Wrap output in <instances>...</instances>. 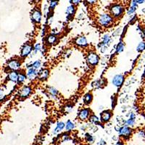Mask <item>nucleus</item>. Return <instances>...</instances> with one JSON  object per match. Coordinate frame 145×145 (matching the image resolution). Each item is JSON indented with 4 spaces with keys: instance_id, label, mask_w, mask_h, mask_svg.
I'll return each instance as SVG.
<instances>
[{
    "instance_id": "nucleus-18",
    "label": "nucleus",
    "mask_w": 145,
    "mask_h": 145,
    "mask_svg": "<svg viewBox=\"0 0 145 145\" xmlns=\"http://www.w3.org/2000/svg\"><path fill=\"white\" fill-rule=\"evenodd\" d=\"M9 79L12 81H14V82L17 81V79H18V74L15 71L11 72L9 75Z\"/></svg>"
},
{
    "instance_id": "nucleus-36",
    "label": "nucleus",
    "mask_w": 145,
    "mask_h": 145,
    "mask_svg": "<svg viewBox=\"0 0 145 145\" xmlns=\"http://www.w3.org/2000/svg\"><path fill=\"white\" fill-rule=\"evenodd\" d=\"M72 2H73L75 4H77L78 3H79V2H80V1H72Z\"/></svg>"
},
{
    "instance_id": "nucleus-33",
    "label": "nucleus",
    "mask_w": 145,
    "mask_h": 145,
    "mask_svg": "<svg viewBox=\"0 0 145 145\" xmlns=\"http://www.w3.org/2000/svg\"><path fill=\"white\" fill-rule=\"evenodd\" d=\"M139 136L140 137H145V131H139Z\"/></svg>"
},
{
    "instance_id": "nucleus-15",
    "label": "nucleus",
    "mask_w": 145,
    "mask_h": 145,
    "mask_svg": "<svg viewBox=\"0 0 145 145\" xmlns=\"http://www.w3.org/2000/svg\"><path fill=\"white\" fill-rule=\"evenodd\" d=\"M110 36L108 34H106L103 36L102 39V47H107V45L110 43Z\"/></svg>"
},
{
    "instance_id": "nucleus-32",
    "label": "nucleus",
    "mask_w": 145,
    "mask_h": 145,
    "mask_svg": "<svg viewBox=\"0 0 145 145\" xmlns=\"http://www.w3.org/2000/svg\"><path fill=\"white\" fill-rule=\"evenodd\" d=\"M35 52H38V51H39L40 49H41V45L40 44H36V46H35Z\"/></svg>"
},
{
    "instance_id": "nucleus-31",
    "label": "nucleus",
    "mask_w": 145,
    "mask_h": 145,
    "mask_svg": "<svg viewBox=\"0 0 145 145\" xmlns=\"http://www.w3.org/2000/svg\"><path fill=\"white\" fill-rule=\"evenodd\" d=\"M57 1H50L49 7H50V8L53 9L57 6Z\"/></svg>"
},
{
    "instance_id": "nucleus-38",
    "label": "nucleus",
    "mask_w": 145,
    "mask_h": 145,
    "mask_svg": "<svg viewBox=\"0 0 145 145\" xmlns=\"http://www.w3.org/2000/svg\"><path fill=\"white\" fill-rule=\"evenodd\" d=\"M137 1V3H139V4H141V3H143L144 2V1Z\"/></svg>"
},
{
    "instance_id": "nucleus-13",
    "label": "nucleus",
    "mask_w": 145,
    "mask_h": 145,
    "mask_svg": "<svg viewBox=\"0 0 145 145\" xmlns=\"http://www.w3.org/2000/svg\"><path fill=\"white\" fill-rule=\"evenodd\" d=\"M37 75V73H36V70H34L33 68H30L28 70V72H27V77L31 79V80H33L34 79Z\"/></svg>"
},
{
    "instance_id": "nucleus-20",
    "label": "nucleus",
    "mask_w": 145,
    "mask_h": 145,
    "mask_svg": "<svg viewBox=\"0 0 145 145\" xmlns=\"http://www.w3.org/2000/svg\"><path fill=\"white\" fill-rule=\"evenodd\" d=\"M75 12V7L73 5H70L67 7V9H66V13L68 14V16L70 15H73V14Z\"/></svg>"
},
{
    "instance_id": "nucleus-22",
    "label": "nucleus",
    "mask_w": 145,
    "mask_h": 145,
    "mask_svg": "<svg viewBox=\"0 0 145 145\" xmlns=\"http://www.w3.org/2000/svg\"><path fill=\"white\" fill-rule=\"evenodd\" d=\"M92 100V95L91 94H86L83 97V101L86 104H89Z\"/></svg>"
},
{
    "instance_id": "nucleus-35",
    "label": "nucleus",
    "mask_w": 145,
    "mask_h": 145,
    "mask_svg": "<svg viewBox=\"0 0 145 145\" xmlns=\"http://www.w3.org/2000/svg\"><path fill=\"white\" fill-rule=\"evenodd\" d=\"M100 145H106V142H105L104 140L102 139V140L100 141Z\"/></svg>"
},
{
    "instance_id": "nucleus-2",
    "label": "nucleus",
    "mask_w": 145,
    "mask_h": 145,
    "mask_svg": "<svg viewBox=\"0 0 145 145\" xmlns=\"http://www.w3.org/2000/svg\"><path fill=\"white\" fill-rule=\"evenodd\" d=\"M123 7L121 4H114L110 7V12L113 16L115 17H121L123 13Z\"/></svg>"
},
{
    "instance_id": "nucleus-10",
    "label": "nucleus",
    "mask_w": 145,
    "mask_h": 145,
    "mask_svg": "<svg viewBox=\"0 0 145 145\" xmlns=\"http://www.w3.org/2000/svg\"><path fill=\"white\" fill-rule=\"evenodd\" d=\"M75 44L80 47H86L87 46V40L85 37L81 36L75 40Z\"/></svg>"
},
{
    "instance_id": "nucleus-29",
    "label": "nucleus",
    "mask_w": 145,
    "mask_h": 145,
    "mask_svg": "<svg viewBox=\"0 0 145 145\" xmlns=\"http://www.w3.org/2000/svg\"><path fill=\"white\" fill-rule=\"evenodd\" d=\"M49 92L52 95V96H55L57 93V91L55 88H53V87H50L49 89Z\"/></svg>"
},
{
    "instance_id": "nucleus-26",
    "label": "nucleus",
    "mask_w": 145,
    "mask_h": 145,
    "mask_svg": "<svg viewBox=\"0 0 145 145\" xmlns=\"http://www.w3.org/2000/svg\"><path fill=\"white\" fill-rule=\"evenodd\" d=\"M145 49V42H141L139 43V44L138 45L137 48V50L138 52H142L143 50Z\"/></svg>"
},
{
    "instance_id": "nucleus-11",
    "label": "nucleus",
    "mask_w": 145,
    "mask_h": 145,
    "mask_svg": "<svg viewBox=\"0 0 145 145\" xmlns=\"http://www.w3.org/2000/svg\"><path fill=\"white\" fill-rule=\"evenodd\" d=\"M89 110H88V109H83V110H82L80 112V113L78 115V118L81 120L83 121V120H86L89 117Z\"/></svg>"
},
{
    "instance_id": "nucleus-3",
    "label": "nucleus",
    "mask_w": 145,
    "mask_h": 145,
    "mask_svg": "<svg viewBox=\"0 0 145 145\" xmlns=\"http://www.w3.org/2000/svg\"><path fill=\"white\" fill-rule=\"evenodd\" d=\"M87 60L89 63L91 65H95L98 63L99 62V57L97 54L95 53H90L88 55Z\"/></svg>"
},
{
    "instance_id": "nucleus-9",
    "label": "nucleus",
    "mask_w": 145,
    "mask_h": 145,
    "mask_svg": "<svg viewBox=\"0 0 145 145\" xmlns=\"http://www.w3.org/2000/svg\"><path fill=\"white\" fill-rule=\"evenodd\" d=\"M8 66H9V68H11L12 70H17L20 67V63L19 61H17L16 60H11L9 63Z\"/></svg>"
},
{
    "instance_id": "nucleus-8",
    "label": "nucleus",
    "mask_w": 145,
    "mask_h": 145,
    "mask_svg": "<svg viewBox=\"0 0 145 145\" xmlns=\"http://www.w3.org/2000/svg\"><path fill=\"white\" fill-rule=\"evenodd\" d=\"M111 118V112L109 110H105L101 113V120L104 122L108 121Z\"/></svg>"
},
{
    "instance_id": "nucleus-23",
    "label": "nucleus",
    "mask_w": 145,
    "mask_h": 145,
    "mask_svg": "<svg viewBox=\"0 0 145 145\" xmlns=\"http://www.w3.org/2000/svg\"><path fill=\"white\" fill-rule=\"evenodd\" d=\"M74 127H75L74 124L72 123L71 121H68L67 122L66 125H65V129H66V131H70L74 129Z\"/></svg>"
},
{
    "instance_id": "nucleus-27",
    "label": "nucleus",
    "mask_w": 145,
    "mask_h": 145,
    "mask_svg": "<svg viewBox=\"0 0 145 145\" xmlns=\"http://www.w3.org/2000/svg\"><path fill=\"white\" fill-rule=\"evenodd\" d=\"M25 78H26V77H25V75L24 74H23V73L18 74V79H17V81H18L19 83H21L24 82L25 80Z\"/></svg>"
},
{
    "instance_id": "nucleus-28",
    "label": "nucleus",
    "mask_w": 145,
    "mask_h": 145,
    "mask_svg": "<svg viewBox=\"0 0 145 145\" xmlns=\"http://www.w3.org/2000/svg\"><path fill=\"white\" fill-rule=\"evenodd\" d=\"M90 121L94 124H97V123H99V121L98 119V118L95 115H92L90 117Z\"/></svg>"
},
{
    "instance_id": "nucleus-37",
    "label": "nucleus",
    "mask_w": 145,
    "mask_h": 145,
    "mask_svg": "<svg viewBox=\"0 0 145 145\" xmlns=\"http://www.w3.org/2000/svg\"><path fill=\"white\" fill-rule=\"evenodd\" d=\"M115 145H123V144L121 143V142H118V143H116Z\"/></svg>"
},
{
    "instance_id": "nucleus-19",
    "label": "nucleus",
    "mask_w": 145,
    "mask_h": 145,
    "mask_svg": "<svg viewBox=\"0 0 145 145\" xmlns=\"http://www.w3.org/2000/svg\"><path fill=\"white\" fill-rule=\"evenodd\" d=\"M56 40H57V38L54 35H50V36H49L47 38V42L48 44H55V41H56Z\"/></svg>"
},
{
    "instance_id": "nucleus-12",
    "label": "nucleus",
    "mask_w": 145,
    "mask_h": 145,
    "mask_svg": "<svg viewBox=\"0 0 145 145\" xmlns=\"http://www.w3.org/2000/svg\"><path fill=\"white\" fill-rule=\"evenodd\" d=\"M31 91V87H29V86H25V87H24V88L21 90V91H20V97H27V96H28V95L30 94Z\"/></svg>"
},
{
    "instance_id": "nucleus-4",
    "label": "nucleus",
    "mask_w": 145,
    "mask_h": 145,
    "mask_svg": "<svg viewBox=\"0 0 145 145\" xmlns=\"http://www.w3.org/2000/svg\"><path fill=\"white\" fill-rule=\"evenodd\" d=\"M132 133V130L128 126H123L119 130V135L123 137H129L131 136Z\"/></svg>"
},
{
    "instance_id": "nucleus-21",
    "label": "nucleus",
    "mask_w": 145,
    "mask_h": 145,
    "mask_svg": "<svg viewBox=\"0 0 145 145\" xmlns=\"http://www.w3.org/2000/svg\"><path fill=\"white\" fill-rule=\"evenodd\" d=\"M65 123H64L63 122H59V123H57V125L56 129H55L54 133L55 134V133H57V132L60 131H62V130L65 128Z\"/></svg>"
},
{
    "instance_id": "nucleus-25",
    "label": "nucleus",
    "mask_w": 145,
    "mask_h": 145,
    "mask_svg": "<svg viewBox=\"0 0 145 145\" xmlns=\"http://www.w3.org/2000/svg\"><path fill=\"white\" fill-rule=\"evenodd\" d=\"M40 67H41V62H40L39 60H37V61L34 62V63H33V65H31V68H33L34 70H37V69H39Z\"/></svg>"
},
{
    "instance_id": "nucleus-30",
    "label": "nucleus",
    "mask_w": 145,
    "mask_h": 145,
    "mask_svg": "<svg viewBox=\"0 0 145 145\" xmlns=\"http://www.w3.org/2000/svg\"><path fill=\"white\" fill-rule=\"evenodd\" d=\"M86 139L89 142H92L94 141V138L92 136L89 135V134H86Z\"/></svg>"
},
{
    "instance_id": "nucleus-14",
    "label": "nucleus",
    "mask_w": 145,
    "mask_h": 145,
    "mask_svg": "<svg viewBox=\"0 0 145 145\" xmlns=\"http://www.w3.org/2000/svg\"><path fill=\"white\" fill-rule=\"evenodd\" d=\"M127 126H134L135 123V115L134 113H131L130 115V118L126 121V122Z\"/></svg>"
},
{
    "instance_id": "nucleus-16",
    "label": "nucleus",
    "mask_w": 145,
    "mask_h": 145,
    "mask_svg": "<svg viewBox=\"0 0 145 145\" xmlns=\"http://www.w3.org/2000/svg\"><path fill=\"white\" fill-rule=\"evenodd\" d=\"M49 71L47 69L45 70H43L41 71L40 74H39V78L41 79V80H45L48 78L49 76Z\"/></svg>"
},
{
    "instance_id": "nucleus-17",
    "label": "nucleus",
    "mask_w": 145,
    "mask_h": 145,
    "mask_svg": "<svg viewBox=\"0 0 145 145\" xmlns=\"http://www.w3.org/2000/svg\"><path fill=\"white\" fill-rule=\"evenodd\" d=\"M137 8V1H133L132 3H131V7L129 8V9L128 11V15H131V14L134 13L136 11Z\"/></svg>"
},
{
    "instance_id": "nucleus-5",
    "label": "nucleus",
    "mask_w": 145,
    "mask_h": 145,
    "mask_svg": "<svg viewBox=\"0 0 145 145\" xmlns=\"http://www.w3.org/2000/svg\"><path fill=\"white\" fill-rule=\"evenodd\" d=\"M124 81V77L122 75H116L113 79V84L115 86H121Z\"/></svg>"
},
{
    "instance_id": "nucleus-1",
    "label": "nucleus",
    "mask_w": 145,
    "mask_h": 145,
    "mask_svg": "<svg viewBox=\"0 0 145 145\" xmlns=\"http://www.w3.org/2000/svg\"><path fill=\"white\" fill-rule=\"evenodd\" d=\"M98 21H99V23L101 25L105 26V27H107V26H110L113 23V19L110 15L103 14V15H101L99 16Z\"/></svg>"
},
{
    "instance_id": "nucleus-6",
    "label": "nucleus",
    "mask_w": 145,
    "mask_h": 145,
    "mask_svg": "<svg viewBox=\"0 0 145 145\" xmlns=\"http://www.w3.org/2000/svg\"><path fill=\"white\" fill-rule=\"evenodd\" d=\"M32 20L36 23H39L41 20V13L38 9H34L31 15Z\"/></svg>"
},
{
    "instance_id": "nucleus-7",
    "label": "nucleus",
    "mask_w": 145,
    "mask_h": 145,
    "mask_svg": "<svg viewBox=\"0 0 145 145\" xmlns=\"http://www.w3.org/2000/svg\"><path fill=\"white\" fill-rule=\"evenodd\" d=\"M31 51H32V47L30 44H25L21 51V56L26 57L31 53Z\"/></svg>"
},
{
    "instance_id": "nucleus-24",
    "label": "nucleus",
    "mask_w": 145,
    "mask_h": 145,
    "mask_svg": "<svg viewBox=\"0 0 145 145\" xmlns=\"http://www.w3.org/2000/svg\"><path fill=\"white\" fill-rule=\"evenodd\" d=\"M124 49V44L122 41H121L118 44V47H117V49H116V51L118 53H120L121 52H123Z\"/></svg>"
},
{
    "instance_id": "nucleus-34",
    "label": "nucleus",
    "mask_w": 145,
    "mask_h": 145,
    "mask_svg": "<svg viewBox=\"0 0 145 145\" xmlns=\"http://www.w3.org/2000/svg\"><path fill=\"white\" fill-rule=\"evenodd\" d=\"M4 92H3V91L0 89V99H2L3 97H4Z\"/></svg>"
}]
</instances>
